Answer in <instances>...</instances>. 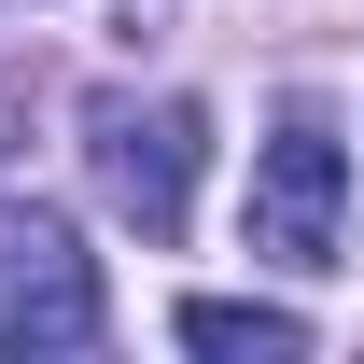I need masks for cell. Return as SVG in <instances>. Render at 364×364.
Returning <instances> with one entry per match:
<instances>
[{
  "label": "cell",
  "instance_id": "1",
  "mask_svg": "<svg viewBox=\"0 0 364 364\" xmlns=\"http://www.w3.org/2000/svg\"><path fill=\"white\" fill-rule=\"evenodd\" d=\"M238 238H252L267 267H294V280H322L336 252H350V140H336L322 98H294V112L267 127L252 196H238Z\"/></svg>",
  "mask_w": 364,
  "mask_h": 364
},
{
  "label": "cell",
  "instance_id": "2",
  "mask_svg": "<svg viewBox=\"0 0 364 364\" xmlns=\"http://www.w3.org/2000/svg\"><path fill=\"white\" fill-rule=\"evenodd\" d=\"M196 154H210V112H196V98H140V85H98L85 98V168H98V196H112L140 238H182Z\"/></svg>",
  "mask_w": 364,
  "mask_h": 364
},
{
  "label": "cell",
  "instance_id": "3",
  "mask_svg": "<svg viewBox=\"0 0 364 364\" xmlns=\"http://www.w3.org/2000/svg\"><path fill=\"white\" fill-rule=\"evenodd\" d=\"M0 350H98V267L43 196H0Z\"/></svg>",
  "mask_w": 364,
  "mask_h": 364
},
{
  "label": "cell",
  "instance_id": "4",
  "mask_svg": "<svg viewBox=\"0 0 364 364\" xmlns=\"http://www.w3.org/2000/svg\"><path fill=\"white\" fill-rule=\"evenodd\" d=\"M182 350H210V364H294L309 322H294V309H252V294H196V309H182Z\"/></svg>",
  "mask_w": 364,
  "mask_h": 364
}]
</instances>
